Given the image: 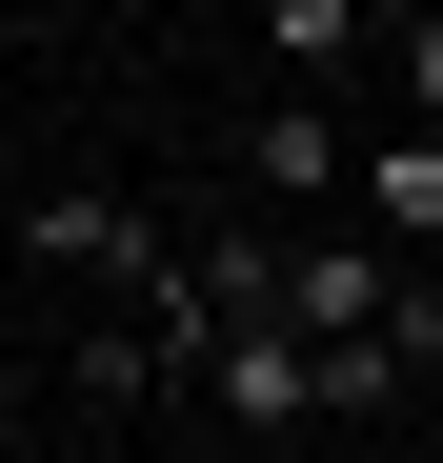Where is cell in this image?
<instances>
[{
  "label": "cell",
  "instance_id": "cell-9",
  "mask_svg": "<svg viewBox=\"0 0 443 463\" xmlns=\"http://www.w3.org/2000/svg\"><path fill=\"white\" fill-rule=\"evenodd\" d=\"M363 21H403V41H423V21H443V0H363Z\"/></svg>",
  "mask_w": 443,
  "mask_h": 463
},
{
  "label": "cell",
  "instance_id": "cell-7",
  "mask_svg": "<svg viewBox=\"0 0 443 463\" xmlns=\"http://www.w3.org/2000/svg\"><path fill=\"white\" fill-rule=\"evenodd\" d=\"M403 403V343H323V423H383Z\"/></svg>",
  "mask_w": 443,
  "mask_h": 463
},
{
  "label": "cell",
  "instance_id": "cell-6",
  "mask_svg": "<svg viewBox=\"0 0 443 463\" xmlns=\"http://www.w3.org/2000/svg\"><path fill=\"white\" fill-rule=\"evenodd\" d=\"M262 41H282V81H323V61H363V0H262Z\"/></svg>",
  "mask_w": 443,
  "mask_h": 463
},
{
  "label": "cell",
  "instance_id": "cell-1",
  "mask_svg": "<svg viewBox=\"0 0 443 463\" xmlns=\"http://www.w3.org/2000/svg\"><path fill=\"white\" fill-rule=\"evenodd\" d=\"M202 403H222V423H323V343H303V323H222Z\"/></svg>",
  "mask_w": 443,
  "mask_h": 463
},
{
  "label": "cell",
  "instance_id": "cell-2",
  "mask_svg": "<svg viewBox=\"0 0 443 463\" xmlns=\"http://www.w3.org/2000/svg\"><path fill=\"white\" fill-rule=\"evenodd\" d=\"M383 302H403L383 242H282V323L303 343H383Z\"/></svg>",
  "mask_w": 443,
  "mask_h": 463
},
{
  "label": "cell",
  "instance_id": "cell-3",
  "mask_svg": "<svg viewBox=\"0 0 443 463\" xmlns=\"http://www.w3.org/2000/svg\"><path fill=\"white\" fill-rule=\"evenodd\" d=\"M343 202H363V242H443V121H403V141H363V162H343Z\"/></svg>",
  "mask_w": 443,
  "mask_h": 463
},
{
  "label": "cell",
  "instance_id": "cell-4",
  "mask_svg": "<svg viewBox=\"0 0 443 463\" xmlns=\"http://www.w3.org/2000/svg\"><path fill=\"white\" fill-rule=\"evenodd\" d=\"M21 242H41V262H81V282H141V302H162V262H182V242H162L141 202H41Z\"/></svg>",
  "mask_w": 443,
  "mask_h": 463
},
{
  "label": "cell",
  "instance_id": "cell-10",
  "mask_svg": "<svg viewBox=\"0 0 443 463\" xmlns=\"http://www.w3.org/2000/svg\"><path fill=\"white\" fill-rule=\"evenodd\" d=\"M21 463H61V443H21Z\"/></svg>",
  "mask_w": 443,
  "mask_h": 463
},
{
  "label": "cell",
  "instance_id": "cell-5",
  "mask_svg": "<svg viewBox=\"0 0 443 463\" xmlns=\"http://www.w3.org/2000/svg\"><path fill=\"white\" fill-rule=\"evenodd\" d=\"M242 162H262V202H323V182L363 162V141H343V121H323L303 81H282V101H262V141H242Z\"/></svg>",
  "mask_w": 443,
  "mask_h": 463
},
{
  "label": "cell",
  "instance_id": "cell-8",
  "mask_svg": "<svg viewBox=\"0 0 443 463\" xmlns=\"http://www.w3.org/2000/svg\"><path fill=\"white\" fill-rule=\"evenodd\" d=\"M403 101H423V121H443V21H423V41H403Z\"/></svg>",
  "mask_w": 443,
  "mask_h": 463
}]
</instances>
